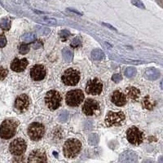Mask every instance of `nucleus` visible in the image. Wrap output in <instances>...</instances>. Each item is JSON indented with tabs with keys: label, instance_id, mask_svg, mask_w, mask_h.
Returning <instances> with one entry per match:
<instances>
[{
	"label": "nucleus",
	"instance_id": "obj_5",
	"mask_svg": "<svg viewBox=\"0 0 163 163\" xmlns=\"http://www.w3.org/2000/svg\"><path fill=\"white\" fill-rule=\"evenodd\" d=\"M45 133V127L42 123L33 122L28 128V135L34 141H38L42 138Z\"/></svg>",
	"mask_w": 163,
	"mask_h": 163
},
{
	"label": "nucleus",
	"instance_id": "obj_29",
	"mask_svg": "<svg viewBox=\"0 0 163 163\" xmlns=\"http://www.w3.org/2000/svg\"><path fill=\"white\" fill-rule=\"evenodd\" d=\"M18 49L21 55H25L26 53L29 52V47L26 44H21L18 47Z\"/></svg>",
	"mask_w": 163,
	"mask_h": 163
},
{
	"label": "nucleus",
	"instance_id": "obj_12",
	"mask_svg": "<svg viewBox=\"0 0 163 163\" xmlns=\"http://www.w3.org/2000/svg\"><path fill=\"white\" fill-rule=\"evenodd\" d=\"M102 90H103V85H102V83L98 78L89 80L87 83L86 91L89 95L96 96V95L100 94Z\"/></svg>",
	"mask_w": 163,
	"mask_h": 163
},
{
	"label": "nucleus",
	"instance_id": "obj_36",
	"mask_svg": "<svg viewBox=\"0 0 163 163\" xmlns=\"http://www.w3.org/2000/svg\"><path fill=\"white\" fill-rule=\"evenodd\" d=\"M122 79V75L119 74V73H115V74H114L113 77H112V80L114 81V83H118V82H120Z\"/></svg>",
	"mask_w": 163,
	"mask_h": 163
},
{
	"label": "nucleus",
	"instance_id": "obj_9",
	"mask_svg": "<svg viewBox=\"0 0 163 163\" xmlns=\"http://www.w3.org/2000/svg\"><path fill=\"white\" fill-rule=\"evenodd\" d=\"M125 120V115L122 112H109L105 117V123L108 127L120 126Z\"/></svg>",
	"mask_w": 163,
	"mask_h": 163
},
{
	"label": "nucleus",
	"instance_id": "obj_39",
	"mask_svg": "<svg viewBox=\"0 0 163 163\" xmlns=\"http://www.w3.org/2000/svg\"><path fill=\"white\" fill-rule=\"evenodd\" d=\"M102 25L104 26H106V27H108L109 29H113V30H116V29L114 28V26H112L111 25H109V24H107V23H102Z\"/></svg>",
	"mask_w": 163,
	"mask_h": 163
},
{
	"label": "nucleus",
	"instance_id": "obj_33",
	"mask_svg": "<svg viewBox=\"0 0 163 163\" xmlns=\"http://www.w3.org/2000/svg\"><path fill=\"white\" fill-rule=\"evenodd\" d=\"M81 44H82V42H81L80 39H78V38H75V39L72 41V42L70 44V46L73 47V48H77V47H80Z\"/></svg>",
	"mask_w": 163,
	"mask_h": 163
},
{
	"label": "nucleus",
	"instance_id": "obj_26",
	"mask_svg": "<svg viewBox=\"0 0 163 163\" xmlns=\"http://www.w3.org/2000/svg\"><path fill=\"white\" fill-rule=\"evenodd\" d=\"M100 141L99 135L96 134H91L88 137V143L90 145H96Z\"/></svg>",
	"mask_w": 163,
	"mask_h": 163
},
{
	"label": "nucleus",
	"instance_id": "obj_7",
	"mask_svg": "<svg viewBox=\"0 0 163 163\" xmlns=\"http://www.w3.org/2000/svg\"><path fill=\"white\" fill-rule=\"evenodd\" d=\"M127 140L131 144L140 145L144 140V134L139 128L136 127H132L127 130Z\"/></svg>",
	"mask_w": 163,
	"mask_h": 163
},
{
	"label": "nucleus",
	"instance_id": "obj_15",
	"mask_svg": "<svg viewBox=\"0 0 163 163\" xmlns=\"http://www.w3.org/2000/svg\"><path fill=\"white\" fill-rule=\"evenodd\" d=\"M119 161L121 163H137L138 155L134 151H125L120 155Z\"/></svg>",
	"mask_w": 163,
	"mask_h": 163
},
{
	"label": "nucleus",
	"instance_id": "obj_31",
	"mask_svg": "<svg viewBox=\"0 0 163 163\" xmlns=\"http://www.w3.org/2000/svg\"><path fill=\"white\" fill-rule=\"evenodd\" d=\"M37 31L41 35H47V34H50L51 30H50V29L46 28V27H39Z\"/></svg>",
	"mask_w": 163,
	"mask_h": 163
},
{
	"label": "nucleus",
	"instance_id": "obj_24",
	"mask_svg": "<svg viewBox=\"0 0 163 163\" xmlns=\"http://www.w3.org/2000/svg\"><path fill=\"white\" fill-rule=\"evenodd\" d=\"M21 39L24 42H32L36 39V35L31 34V33H27V34H24Z\"/></svg>",
	"mask_w": 163,
	"mask_h": 163
},
{
	"label": "nucleus",
	"instance_id": "obj_30",
	"mask_svg": "<svg viewBox=\"0 0 163 163\" xmlns=\"http://www.w3.org/2000/svg\"><path fill=\"white\" fill-rule=\"evenodd\" d=\"M59 34H60V39H61V40H62L63 42H65L68 39V38L70 36V32L66 30V29H64V30H61Z\"/></svg>",
	"mask_w": 163,
	"mask_h": 163
},
{
	"label": "nucleus",
	"instance_id": "obj_37",
	"mask_svg": "<svg viewBox=\"0 0 163 163\" xmlns=\"http://www.w3.org/2000/svg\"><path fill=\"white\" fill-rule=\"evenodd\" d=\"M41 47H42V42L40 40L36 41L35 42L33 43V47H34V49H38V48H40Z\"/></svg>",
	"mask_w": 163,
	"mask_h": 163
},
{
	"label": "nucleus",
	"instance_id": "obj_23",
	"mask_svg": "<svg viewBox=\"0 0 163 163\" xmlns=\"http://www.w3.org/2000/svg\"><path fill=\"white\" fill-rule=\"evenodd\" d=\"M137 73V70L135 67H128L125 70V75L129 78H134Z\"/></svg>",
	"mask_w": 163,
	"mask_h": 163
},
{
	"label": "nucleus",
	"instance_id": "obj_14",
	"mask_svg": "<svg viewBox=\"0 0 163 163\" xmlns=\"http://www.w3.org/2000/svg\"><path fill=\"white\" fill-rule=\"evenodd\" d=\"M29 105V99L25 94H22L21 96H17L15 101V108L19 112L25 111Z\"/></svg>",
	"mask_w": 163,
	"mask_h": 163
},
{
	"label": "nucleus",
	"instance_id": "obj_3",
	"mask_svg": "<svg viewBox=\"0 0 163 163\" xmlns=\"http://www.w3.org/2000/svg\"><path fill=\"white\" fill-rule=\"evenodd\" d=\"M62 97L57 91L52 90L48 91L45 96V103L51 110H56L61 104Z\"/></svg>",
	"mask_w": 163,
	"mask_h": 163
},
{
	"label": "nucleus",
	"instance_id": "obj_40",
	"mask_svg": "<svg viewBox=\"0 0 163 163\" xmlns=\"http://www.w3.org/2000/svg\"><path fill=\"white\" fill-rule=\"evenodd\" d=\"M68 10L70 11V12H72L76 13V14H78V15H80V16H82V15H83V14H82L81 12H78V11L74 10V9H72V8H68Z\"/></svg>",
	"mask_w": 163,
	"mask_h": 163
},
{
	"label": "nucleus",
	"instance_id": "obj_13",
	"mask_svg": "<svg viewBox=\"0 0 163 163\" xmlns=\"http://www.w3.org/2000/svg\"><path fill=\"white\" fill-rule=\"evenodd\" d=\"M46 69L43 65H36L30 70V76L33 80L41 81L46 77Z\"/></svg>",
	"mask_w": 163,
	"mask_h": 163
},
{
	"label": "nucleus",
	"instance_id": "obj_17",
	"mask_svg": "<svg viewBox=\"0 0 163 163\" xmlns=\"http://www.w3.org/2000/svg\"><path fill=\"white\" fill-rule=\"evenodd\" d=\"M28 64V60L26 59L20 60L18 58H15L11 64V69L15 72H22L25 70Z\"/></svg>",
	"mask_w": 163,
	"mask_h": 163
},
{
	"label": "nucleus",
	"instance_id": "obj_11",
	"mask_svg": "<svg viewBox=\"0 0 163 163\" xmlns=\"http://www.w3.org/2000/svg\"><path fill=\"white\" fill-rule=\"evenodd\" d=\"M47 157L46 153L41 149H34L29 153L27 163H47Z\"/></svg>",
	"mask_w": 163,
	"mask_h": 163
},
{
	"label": "nucleus",
	"instance_id": "obj_32",
	"mask_svg": "<svg viewBox=\"0 0 163 163\" xmlns=\"http://www.w3.org/2000/svg\"><path fill=\"white\" fill-rule=\"evenodd\" d=\"M131 3L135 7L141 9H145V5L142 3L141 0H131Z\"/></svg>",
	"mask_w": 163,
	"mask_h": 163
},
{
	"label": "nucleus",
	"instance_id": "obj_16",
	"mask_svg": "<svg viewBox=\"0 0 163 163\" xmlns=\"http://www.w3.org/2000/svg\"><path fill=\"white\" fill-rule=\"evenodd\" d=\"M111 101L117 106H124L127 104V97L120 91H115L111 96Z\"/></svg>",
	"mask_w": 163,
	"mask_h": 163
},
{
	"label": "nucleus",
	"instance_id": "obj_1",
	"mask_svg": "<svg viewBox=\"0 0 163 163\" xmlns=\"http://www.w3.org/2000/svg\"><path fill=\"white\" fill-rule=\"evenodd\" d=\"M18 122L15 119H6L0 126V137L3 140H9L16 135Z\"/></svg>",
	"mask_w": 163,
	"mask_h": 163
},
{
	"label": "nucleus",
	"instance_id": "obj_28",
	"mask_svg": "<svg viewBox=\"0 0 163 163\" xmlns=\"http://www.w3.org/2000/svg\"><path fill=\"white\" fill-rule=\"evenodd\" d=\"M39 21L44 24H47V25H56L57 23L56 19L49 18V17H42V18L39 19Z\"/></svg>",
	"mask_w": 163,
	"mask_h": 163
},
{
	"label": "nucleus",
	"instance_id": "obj_35",
	"mask_svg": "<svg viewBox=\"0 0 163 163\" xmlns=\"http://www.w3.org/2000/svg\"><path fill=\"white\" fill-rule=\"evenodd\" d=\"M7 44V39L3 34H0V48L4 47Z\"/></svg>",
	"mask_w": 163,
	"mask_h": 163
},
{
	"label": "nucleus",
	"instance_id": "obj_41",
	"mask_svg": "<svg viewBox=\"0 0 163 163\" xmlns=\"http://www.w3.org/2000/svg\"><path fill=\"white\" fill-rule=\"evenodd\" d=\"M143 163H154L152 160H144Z\"/></svg>",
	"mask_w": 163,
	"mask_h": 163
},
{
	"label": "nucleus",
	"instance_id": "obj_19",
	"mask_svg": "<svg viewBox=\"0 0 163 163\" xmlns=\"http://www.w3.org/2000/svg\"><path fill=\"white\" fill-rule=\"evenodd\" d=\"M127 93L128 97L132 100H136L140 96V90L134 87H130L127 88Z\"/></svg>",
	"mask_w": 163,
	"mask_h": 163
},
{
	"label": "nucleus",
	"instance_id": "obj_20",
	"mask_svg": "<svg viewBox=\"0 0 163 163\" xmlns=\"http://www.w3.org/2000/svg\"><path fill=\"white\" fill-rule=\"evenodd\" d=\"M62 56L63 59L65 60V62L70 63L72 61L73 57V52L70 51L69 48H64L62 50Z\"/></svg>",
	"mask_w": 163,
	"mask_h": 163
},
{
	"label": "nucleus",
	"instance_id": "obj_2",
	"mask_svg": "<svg viewBox=\"0 0 163 163\" xmlns=\"http://www.w3.org/2000/svg\"><path fill=\"white\" fill-rule=\"evenodd\" d=\"M82 150V143L77 139H69L63 147V152L65 158H74Z\"/></svg>",
	"mask_w": 163,
	"mask_h": 163
},
{
	"label": "nucleus",
	"instance_id": "obj_10",
	"mask_svg": "<svg viewBox=\"0 0 163 163\" xmlns=\"http://www.w3.org/2000/svg\"><path fill=\"white\" fill-rule=\"evenodd\" d=\"M100 111V104L93 99L86 100L83 106V112L87 116H92Z\"/></svg>",
	"mask_w": 163,
	"mask_h": 163
},
{
	"label": "nucleus",
	"instance_id": "obj_4",
	"mask_svg": "<svg viewBox=\"0 0 163 163\" xmlns=\"http://www.w3.org/2000/svg\"><path fill=\"white\" fill-rule=\"evenodd\" d=\"M84 100V94L81 90L76 89L69 91L66 95V104L70 107H77Z\"/></svg>",
	"mask_w": 163,
	"mask_h": 163
},
{
	"label": "nucleus",
	"instance_id": "obj_42",
	"mask_svg": "<svg viewBox=\"0 0 163 163\" xmlns=\"http://www.w3.org/2000/svg\"><path fill=\"white\" fill-rule=\"evenodd\" d=\"M47 1H48V0H47Z\"/></svg>",
	"mask_w": 163,
	"mask_h": 163
},
{
	"label": "nucleus",
	"instance_id": "obj_8",
	"mask_svg": "<svg viewBox=\"0 0 163 163\" xmlns=\"http://www.w3.org/2000/svg\"><path fill=\"white\" fill-rule=\"evenodd\" d=\"M26 148H27V144L25 141L21 138H17L10 144L9 151L12 155L20 157L25 152Z\"/></svg>",
	"mask_w": 163,
	"mask_h": 163
},
{
	"label": "nucleus",
	"instance_id": "obj_18",
	"mask_svg": "<svg viewBox=\"0 0 163 163\" xmlns=\"http://www.w3.org/2000/svg\"><path fill=\"white\" fill-rule=\"evenodd\" d=\"M160 71L157 69H148L145 70L144 77L148 80H157L160 77Z\"/></svg>",
	"mask_w": 163,
	"mask_h": 163
},
{
	"label": "nucleus",
	"instance_id": "obj_22",
	"mask_svg": "<svg viewBox=\"0 0 163 163\" xmlns=\"http://www.w3.org/2000/svg\"><path fill=\"white\" fill-rule=\"evenodd\" d=\"M154 105H155V103H153L150 100L149 96H146L144 99V100H143V106H144V108L147 109H153Z\"/></svg>",
	"mask_w": 163,
	"mask_h": 163
},
{
	"label": "nucleus",
	"instance_id": "obj_6",
	"mask_svg": "<svg viewBox=\"0 0 163 163\" xmlns=\"http://www.w3.org/2000/svg\"><path fill=\"white\" fill-rule=\"evenodd\" d=\"M62 82L64 84L67 86H75L77 85L80 79V75L78 70L73 69H69L65 70L64 74L62 75Z\"/></svg>",
	"mask_w": 163,
	"mask_h": 163
},
{
	"label": "nucleus",
	"instance_id": "obj_25",
	"mask_svg": "<svg viewBox=\"0 0 163 163\" xmlns=\"http://www.w3.org/2000/svg\"><path fill=\"white\" fill-rule=\"evenodd\" d=\"M0 27L3 30H8L11 28V21L8 18H3L0 22Z\"/></svg>",
	"mask_w": 163,
	"mask_h": 163
},
{
	"label": "nucleus",
	"instance_id": "obj_27",
	"mask_svg": "<svg viewBox=\"0 0 163 163\" xmlns=\"http://www.w3.org/2000/svg\"><path fill=\"white\" fill-rule=\"evenodd\" d=\"M69 119V113L68 111H62L58 116V120L60 122H66Z\"/></svg>",
	"mask_w": 163,
	"mask_h": 163
},
{
	"label": "nucleus",
	"instance_id": "obj_21",
	"mask_svg": "<svg viewBox=\"0 0 163 163\" xmlns=\"http://www.w3.org/2000/svg\"><path fill=\"white\" fill-rule=\"evenodd\" d=\"M91 57L94 60H100L104 59V54L100 49H95L91 52Z\"/></svg>",
	"mask_w": 163,
	"mask_h": 163
},
{
	"label": "nucleus",
	"instance_id": "obj_34",
	"mask_svg": "<svg viewBox=\"0 0 163 163\" xmlns=\"http://www.w3.org/2000/svg\"><path fill=\"white\" fill-rule=\"evenodd\" d=\"M8 70L5 68L0 67V80H3L8 75Z\"/></svg>",
	"mask_w": 163,
	"mask_h": 163
},
{
	"label": "nucleus",
	"instance_id": "obj_38",
	"mask_svg": "<svg viewBox=\"0 0 163 163\" xmlns=\"http://www.w3.org/2000/svg\"><path fill=\"white\" fill-rule=\"evenodd\" d=\"M13 163H24V158L22 157H21V158H15L13 159Z\"/></svg>",
	"mask_w": 163,
	"mask_h": 163
}]
</instances>
